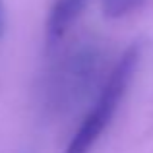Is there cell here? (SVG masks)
I'll return each instance as SVG.
<instances>
[{"label": "cell", "instance_id": "obj_2", "mask_svg": "<svg viewBox=\"0 0 153 153\" xmlns=\"http://www.w3.org/2000/svg\"><path fill=\"white\" fill-rule=\"evenodd\" d=\"M138 64H140V45H132L122 52V56L111 68L91 111L85 114L83 122L79 124L78 132L70 140L64 153H89L95 147V143L101 140L105 130L108 128L114 112L118 111V105L130 87Z\"/></svg>", "mask_w": 153, "mask_h": 153}, {"label": "cell", "instance_id": "obj_5", "mask_svg": "<svg viewBox=\"0 0 153 153\" xmlns=\"http://www.w3.org/2000/svg\"><path fill=\"white\" fill-rule=\"evenodd\" d=\"M4 31H6V10H4V4L0 0V37L4 35Z\"/></svg>", "mask_w": 153, "mask_h": 153}, {"label": "cell", "instance_id": "obj_3", "mask_svg": "<svg viewBox=\"0 0 153 153\" xmlns=\"http://www.w3.org/2000/svg\"><path fill=\"white\" fill-rule=\"evenodd\" d=\"M85 4L87 0H54L52 2L45 27V41L49 49L56 47L64 39L74 22L82 16Z\"/></svg>", "mask_w": 153, "mask_h": 153}, {"label": "cell", "instance_id": "obj_1", "mask_svg": "<svg viewBox=\"0 0 153 153\" xmlns=\"http://www.w3.org/2000/svg\"><path fill=\"white\" fill-rule=\"evenodd\" d=\"M105 62L103 47L93 39L79 41L64 51L51 66L43 85V103L52 114H64L76 108L101 79Z\"/></svg>", "mask_w": 153, "mask_h": 153}, {"label": "cell", "instance_id": "obj_4", "mask_svg": "<svg viewBox=\"0 0 153 153\" xmlns=\"http://www.w3.org/2000/svg\"><path fill=\"white\" fill-rule=\"evenodd\" d=\"M146 2L147 0H99L103 14L111 19L126 18V16L134 14L136 10H140Z\"/></svg>", "mask_w": 153, "mask_h": 153}]
</instances>
